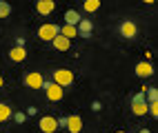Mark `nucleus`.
Masks as SVG:
<instances>
[{"label": "nucleus", "instance_id": "8", "mask_svg": "<svg viewBox=\"0 0 158 133\" xmlns=\"http://www.w3.org/2000/svg\"><path fill=\"white\" fill-rule=\"evenodd\" d=\"M136 76H138V78H149V76H154V67H152V62H147V60L138 62V65H136Z\"/></svg>", "mask_w": 158, "mask_h": 133}, {"label": "nucleus", "instance_id": "11", "mask_svg": "<svg viewBox=\"0 0 158 133\" xmlns=\"http://www.w3.org/2000/svg\"><path fill=\"white\" fill-rule=\"evenodd\" d=\"M51 45H54L58 51H69V47H71V40H67L65 36H60V33H58L54 40H51Z\"/></svg>", "mask_w": 158, "mask_h": 133}, {"label": "nucleus", "instance_id": "12", "mask_svg": "<svg viewBox=\"0 0 158 133\" xmlns=\"http://www.w3.org/2000/svg\"><path fill=\"white\" fill-rule=\"evenodd\" d=\"M78 22H80V14L76 11V9H67V11H65V25L76 27Z\"/></svg>", "mask_w": 158, "mask_h": 133}, {"label": "nucleus", "instance_id": "19", "mask_svg": "<svg viewBox=\"0 0 158 133\" xmlns=\"http://www.w3.org/2000/svg\"><path fill=\"white\" fill-rule=\"evenodd\" d=\"M9 14H11V5L5 2V0H0V18H7Z\"/></svg>", "mask_w": 158, "mask_h": 133}, {"label": "nucleus", "instance_id": "15", "mask_svg": "<svg viewBox=\"0 0 158 133\" xmlns=\"http://www.w3.org/2000/svg\"><path fill=\"white\" fill-rule=\"evenodd\" d=\"M60 36H65L67 40H71V38H76V36H78V31H76V27L62 25V27H60Z\"/></svg>", "mask_w": 158, "mask_h": 133}, {"label": "nucleus", "instance_id": "14", "mask_svg": "<svg viewBox=\"0 0 158 133\" xmlns=\"http://www.w3.org/2000/svg\"><path fill=\"white\" fill-rule=\"evenodd\" d=\"M9 58H11L14 62H23V60L27 58V51H25V49H18V47H14L11 51H9Z\"/></svg>", "mask_w": 158, "mask_h": 133}, {"label": "nucleus", "instance_id": "26", "mask_svg": "<svg viewBox=\"0 0 158 133\" xmlns=\"http://www.w3.org/2000/svg\"><path fill=\"white\" fill-rule=\"evenodd\" d=\"M2 84H5V80H2V76H0V87H2Z\"/></svg>", "mask_w": 158, "mask_h": 133}, {"label": "nucleus", "instance_id": "23", "mask_svg": "<svg viewBox=\"0 0 158 133\" xmlns=\"http://www.w3.org/2000/svg\"><path fill=\"white\" fill-rule=\"evenodd\" d=\"M36 113H38V109H36V107H29L25 115H36Z\"/></svg>", "mask_w": 158, "mask_h": 133}, {"label": "nucleus", "instance_id": "7", "mask_svg": "<svg viewBox=\"0 0 158 133\" xmlns=\"http://www.w3.org/2000/svg\"><path fill=\"white\" fill-rule=\"evenodd\" d=\"M76 31H78V36H82V38H89V33L94 31V22L89 18H80V22L76 25Z\"/></svg>", "mask_w": 158, "mask_h": 133}, {"label": "nucleus", "instance_id": "6", "mask_svg": "<svg viewBox=\"0 0 158 133\" xmlns=\"http://www.w3.org/2000/svg\"><path fill=\"white\" fill-rule=\"evenodd\" d=\"M45 93H47V100H51V102H58V100H62V96H65V89L51 82V84L45 89Z\"/></svg>", "mask_w": 158, "mask_h": 133}, {"label": "nucleus", "instance_id": "17", "mask_svg": "<svg viewBox=\"0 0 158 133\" xmlns=\"http://www.w3.org/2000/svg\"><path fill=\"white\" fill-rule=\"evenodd\" d=\"M145 100H149L147 104H156V100H158V91H156V87L145 89Z\"/></svg>", "mask_w": 158, "mask_h": 133}, {"label": "nucleus", "instance_id": "21", "mask_svg": "<svg viewBox=\"0 0 158 133\" xmlns=\"http://www.w3.org/2000/svg\"><path fill=\"white\" fill-rule=\"evenodd\" d=\"M143 100H145V91H138V93L131 98V102H143Z\"/></svg>", "mask_w": 158, "mask_h": 133}, {"label": "nucleus", "instance_id": "16", "mask_svg": "<svg viewBox=\"0 0 158 133\" xmlns=\"http://www.w3.org/2000/svg\"><path fill=\"white\" fill-rule=\"evenodd\" d=\"M11 113H14L11 107L5 104V102H0V122H7L9 118H11Z\"/></svg>", "mask_w": 158, "mask_h": 133}, {"label": "nucleus", "instance_id": "20", "mask_svg": "<svg viewBox=\"0 0 158 133\" xmlns=\"http://www.w3.org/2000/svg\"><path fill=\"white\" fill-rule=\"evenodd\" d=\"M11 118H14V120L18 122V124H23V122L27 120V115L23 113V111H16V113H11Z\"/></svg>", "mask_w": 158, "mask_h": 133}, {"label": "nucleus", "instance_id": "18", "mask_svg": "<svg viewBox=\"0 0 158 133\" xmlns=\"http://www.w3.org/2000/svg\"><path fill=\"white\" fill-rule=\"evenodd\" d=\"M82 7H85V11H98L100 9V0H87Z\"/></svg>", "mask_w": 158, "mask_h": 133}, {"label": "nucleus", "instance_id": "2", "mask_svg": "<svg viewBox=\"0 0 158 133\" xmlns=\"http://www.w3.org/2000/svg\"><path fill=\"white\" fill-rule=\"evenodd\" d=\"M58 33H60V27L58 25H51V22H47V25H43V27L38 29V38L45 40V42H51Z\"/></svg>", "mask_w": 158, "mask_h": 133}, {"label": "nucleus", "instance_id": "25", "mask_svg": "<svg viewBox=\"0 0 158 133\" xmlns=\"http://www.w3.org/2000/svg\"><path fill=\"white\" fill-rule=\"evenodd\" d=\"M138 133H152V131H149V129H140Z\"/></svg>", "mask_w": 158, "mask_h": 133}, {"label": "nucleus", "instance_id": "5", "mask_svg": "<svg viewBox=\"0 0 158 133\" xmlns=\"http://www.w3.org/2000/svg\"><path fill=\"white\" fill-rule=\"evenodd\" d=\"M136 33H138V27H136V22H131V20H125V22L120 25V36H123V38L131 40V38H136Z\"/></svg>", "mask_w": 158, "mask_h": 133}, {"label": "nucleus", "instance_id": "27", "mask_svg": "<svg viewBox=\"0 0 158 133\" xmlns=\"http://www.w3.org/2000/svg\"><path fill=\"white\" fill-rule=\"evenodd\" d=\"M116 133H127V131H116Z\"/></svg>", "mask_w": 158, "mask_h": 133}, {"label": "nucleus", "instance_id": "9", "mask_svg": "<svg viewBox=\"0 0 158 133\" xmlns=\"http://www.w3.org/2000/svg\"><path fill=\"white\" fill-rule=\"evenodd\" d=\"M54 7H56L54 0H40V2H36V11H38L40 16H47V14L54 11Z\"/></svg>", "mask_w": 158, "mask_h": 133}, {"label": "nucleus", "instance_id": "22", "mask_svg": "<svg viewBox=\"0 0 158 133\" xmlns=\"http://www.w3.org/2000/svg\"><path fill=\"white\" fill-rule=\"evenodd\" d=\"M147 111H149V113L156 118V115H158V104H149V109H147Z\"/></svg>", "mask_w": 158, "mask_h": 133}, {"label": "nucleus", "instance_id": "4", "mask_svg": "<svg viewBox=\"0 0 158 133\" xmlns=\"http://www.w3.org/2000/svg\"><path fill=\"white\" fill-rule=\"evenodd\" d=\"M38 124H40V131H43V133H56V131H58L56 118H51V115H43Z\"/></svg>", "mask_w": 158, "mask_h": 133}, {"label": "nucleus", "instance_id": "3", "mask_svg": "<svg viewBox=\"0 0 158 133\" xmlns=\"http://www.w3.org/2000/svg\"><path fill=\"white\" fill-rule=\"evenodd\" d=\"M43 73H40V71H31V73H27L25 76V84L29 87V89H40L43 87Z\"/></svg>", "mask_w": 158, "mask_h": 133}, {"label": "nucleus", "instance_id": "24", "mask_svg": "<svg viewBox=\"0 0 158 133\" xmlns=\"http://www.w3.org/2000/svg\"><path fill=\"white\" fill-rule=\"evenodd\" d=\"M91 109H94V111H100V109H102V104H100V102H94Z\"/></svg>", "mask_w": 158, "mask_h": 133}, {"label": "nucleus", "instance_id": "1", "mask_svg": "<svg viewBox=\"0 0 158 133\" xmlns=\"http://www.w3.org/2000/svg\"><path fill=\"white\" fill-rule=\"evenodd\" d=\"M51 82L54 84H58V87H71L73 84V71H69V69H56L54 71V76H51Z\"/></svg>", "mask_w": 158, "mask_h": 133}, {"label": "nucleus", "instance_id": "13", "mask_svg": "<svg viewBox=\"0 0 158 133\" xmlns=\"http://www.w3.org/2000/svg\"><path fill=\"white\" fill-rule=\"evenodd\" d=\"M147 109H149L147 100H143V102H131V113H134V115H147Z\"/></svg>", "mask_w": 158, "mask_h": 133}, {"label": "nucleus", "instance_id": "10", "mask_svg": "<svg viewBox=\"0 0 158 133\" xmlns=\"http://www.w3.org/2000/svg\"><path fill=\"white\" fill-rule=\"evenodd\" d=\"M67 131L69 133H80L82 131V120L78 115H69L67 118Z\"/></svg>", "mask_w": 158, "mask_h": 133}]
</instances>
